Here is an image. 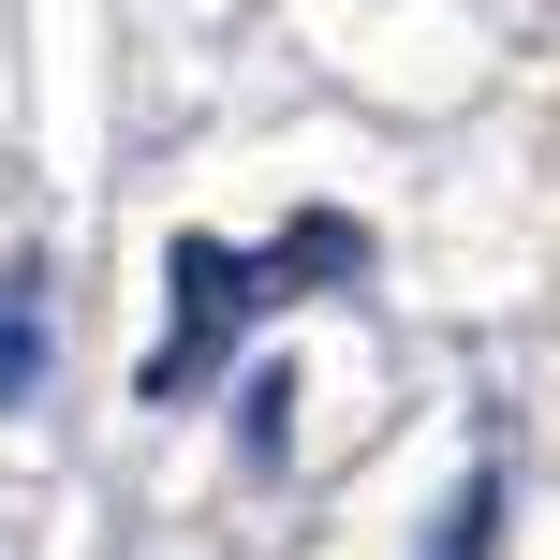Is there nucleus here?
<instances>
[{
  "mask_svg": "<svg viewBox=\"0 0 560 560\" xmlns=\"http://www.w3.org/2000/svg\"><path fill=\"white\" fill-rule=\"evenodd\" d=\"M236 310H266V280L236 266L222 236H177V339L148 354V398H177V384H192V369L222 354V325H236Z\"/></svg>",
  "mask_w": 560,
  "mask_h": 560,
  "instance_id": "nucleus-1",
  "label": "nucleus"
},
{
  "mask_svg": "<svg viewBox=\"0 0 560 560\" xmlns=\"http://www.w3.org/2000/svg\"><path fill=\"white\" fill-rule=\"evenodd\" d=\"M59 369V310H45V266H0V413H30Z\"/></svg>",
  "mask_w": 560,
  "mask_h": 560,
  "instance_id": "nucleus-2",
  "label": "nucleus"
},
{
  "mask_svg": "<svg viewBox=\"0 0 560 560\" xmlns=\"http://www.w3.org/2000/svg\"><path fill=\"white\" fill-rule=\"evenodd\" d=\"M487 546H502V472L472 457V472L443 487V516H428V560H487Z\"/></svg>",
  "mask_w": 560,
  "mask_h": 560,
  "instance_id": "nucleus-3",
  "label": "nucleus"
},
{
  "mask_svg": "<svg viewBox=\"0 0 560 560\" xmlns=\"http://www.w3.org/2000/svg\"><path fill=\"white\" fill-rule=\"evenodd\" d=\"M236 398H252V457H280V398H295V369H252Z\"/></svg>",
  "mask_w": 560,
  "mask_h": 560,
  "instance_id": "nucleus-4",
  "label": "nucleus"
}]
</instances>
